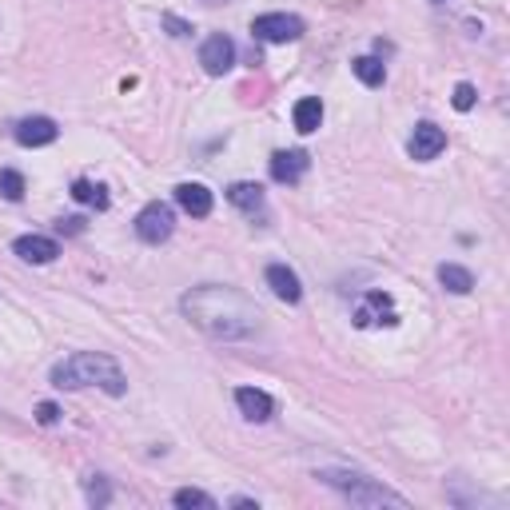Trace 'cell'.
Wrapping results in <instances>:
<instances>
[{"label":"cell","instance_id":"7","mask_svg":"<svg viewBox=\"0 0 510 510\" xmlns=\"http://www.w3.org/2000/svg\"><path fill=\"white\" fill-rule=\"evenodd\" d=\"M446 148V132L439 128V124H431V120H423V124H415V136L407 144V152H411V160H435Z\"/></svg>","mask_w":510,"mask_h":510},{"label":"cell","instance_id":"1","mask_svg":"<svg viewBox=\"0 0 510 510\" xmlns=\"http://www.w3.org/2000/svg\"><path fill=\"white\" fill-rule=\"evenodd\" d=\"M184 311L195 327H204L215 339H244L259 327V307L235 287H200L184 295Z\"/></svg>","mask_w":510,"mask_h":510},{"label":"cell","instance_id":"16","mask_svg":"<svg viewBox=\"0 0 510 510\" xmlns=\"http://www.w3.org/2000/svg\"><path fill=\"white\" fill-rule=\"evenodd\" d=\"M227 200H232L239 212H259V207H264V187L259 184H232L227 187Z\"/></svg>","mask_w":510,"mask_h":510},{"label":"cell","instance_id":"3","mask_svg":"<svg viewBox=\"0 0 510 510\" xmlns=\"http://www.w3.org/2000/svg\"><path fill=\"white\" fill-rule=\"evenodd\" d=\"M327 486H335V491H343L351 498V503H359V506H407V498L403 495H395L387 491V486H379L375 478L367 475H347V471H324L319 475Z\"/></svg>","mask_w":510,"mask_h":510},{"label":"cell","instance_id":"17","mask_svg":"<svg viewBox=\"0 0 510 510\" xmlns=\"http://www.w3.org/2000/svg\"><path fill=\"white\" fill-rule=\"evenodd\" d=\"M439 284L446 291H455V295H466V291L475 287V275L466 272V267H459V264H443L439 267Z\"/></svg>","mask_w":510,"mask_h":510},{"label":"cell","instance_id":"25","mask_svg":"<svg viewBox=\"0 0 510 510\" xmlns=\"http://www.w3.org/2000/svg\"><path fill=\"white\" fill-rule=\"evenodd\" d=\"M164 25L172 28V36H187V33H192V28H187L184 20H175V16H164Z\"/></svg>","mask_w":510,"mask_h":510},{"label":"cell","instance_id":"22","mask_svg":"<svg viewBox=\"0 0 510 510\" xmlns=\"http://www.w3.org/2000/svg\"><path fill=\"white\" fill-rule=\"evenodd\" d=\"M451 100H455V108H459V112H471L478 96H475V88H471V85H459V88H455V96H451Z\"/></svg>","mask_w":510,"mask_h":510},{"label":"cell","instance_id":"4","mask_svg":"<svg viewBox=\"0 0 510 510\" xmlns=\"http://www.w3.org/2000/svg\"><path fill=\"white\" fill-rule=\"evenodd\" d=\"M252 36L264 40V45H291V40L304 36V20L287 13H264L252 20Z\"/></svg>","mask_w":510,"mask_h":510},{"label":"cell","instance_id":"13","mask_svg":"<svg viewBox=\"0 0 510 510\" xmlns=\"http://www.w3.org/2000/svg\"><path fill=\"white\" fill-rule=\"evenodd\" d=\"M267 287H272L275 295L284 299V304H299V299H304V287H299V275L291 272L287 264H272V267H267Z\"/></svg>","mask_w":510,"mask_h":510},{"label":"cell","instance_id":"23","mask_svg":"<svg viewBox=\"0 0 510 510\" xmlns=\"http://www.w3.org/2000/svg\"><path fill=\"white\" fill-rule=\"evenodd\" d=\"M88 498H92L96 506H104V503H108V483H104V478H96V483H88Z\"/></svg>","mask_w":510,"mask_h":510},{"label":"cell","instance_id":"21","mask_svg":"<svg viewBox=\"0 0 510 510\" xmlns=\"http://www.w3.org/2000/svg\"><path fill=\"white\" fill-rule=\"evenodd\" d=\"M0 195H5V200H25V175H20V172H13V168H8V172H0Z\"/></svg>","mask_w":510,"mask_h":510},{"label":"cell","instance_id":"2","mask_svg":"<svg viewBox=\"0 0 510 510\" xmlns=\"http://www.w3.org/2000/svg\"><path fill=\"white\" fill-rule=\"evenodd\" d=\"M52 387L60 391H76V387H104L108 395H124L128 391V379H124L120 363L112 355H100V351H76L65 363L52 367Z\"/></svg>","mask_w":510,"mask_h":510},{"label":"cell","instance_id":"20","mask_svg":"<svg viewBox=\"0 0 510 510\" xmlns=\"http://www.w3.org/2000/svg\"><path fill=\"white\" fill-rule=\"evenodd\" d=\"M175 506H184V510H215V498L212 495H204V491H192V486H184V491H175Z\"/></svg>","mask_w":510,"mask_h":510},{"label":"cell","instance_id":"26","mask_svg":"<svg viewBox=\"0 0 510 510\" xmlns=\"http://www.w3.org/2000/svg\"><path fill=\"white\" fill-rule=\"evenodd\" d=\"M60 232H68V235H80V232H85V220H65V224H60Z\"/></svg>","mask_w":510,"mask_h":510},{"label":"cell","instance_id":"10","mask_svg":"<svg viewBox=\"0 0 510 510\" xmlns=\"http://www.w3.org/2000/svg\"><path fill=\"white\" fill-rule=\"evenodd\" d=\"M13 252L25 259V264H52V259L60 255V247H56V239H48V235H20L13 244Z\"/></svg>","mask_w":510,"mask_h":510},{"label":"cell","instance_id":"19","mask_svg":"<svg viewBox=\"0 0 510 510\" xmlns=\"http://www.w3.org/2000/svg\"><path fill=\"white\" fill-rule=\"evenodd\" d=\"M72 200L76 204H85V207H108V192H104L100 184H92V180H76L72 184Z\"/></svg>","mask_w":510,"mask_h":510},{"label":"cell","instance_id":"12","mask_svg":"<svg viewBox=\"0 0 510 510\" xmlns=\"http://www.w3.org/2000/svg\"><path fill=\"white\" fill-rule=\"evenodd\" d=\"M235 407L244 411V419L267 423V419H272V411H275V403H272V395H264V391H255V387H239L235 391Z\"/></svg>","mask_w":510,"mask_h":510},{"label":"cell","instance_id":"9","mask_svg":"<svg viewBox=\"0 0 510 510\" xmlns=\"http://www.w3.org/2000/svg\"><path fill=\"white\" fill-rule=\"evenodd\" d=\"M56 136H60V128L48 116H28L16 124V140L25 144V148H45V144H52Z\"/></svg>","mask_w":510,"mask_h":510},{"label":"cell","instance_id":"5","mask_svg":"<svg viewBox=\"0 0 510 510\" xmlns=\"http://www.w3.org/2000/svg\"><path fill=\"white\" fill-rule=\"evenodd\" d=\"M172 232H175V215L168 204L155 200L136 215V235L144 244H164V239H172Z\"/></svg>","mask_w":510,"mask_h":510},{"label":"cell","instance_id":"11","mask_svg":"<svg viewBox=\"0 0 510 510\" xmlns=\"http://www.w3.org/2000/svg\"><path fill=\"white\" fill-rule=\"evenodd\" d=\"M395 307H391V295H383V291H371L367 299H363V307L355 311V324L359 327H375V324H395Z\"/></svg>","mask_w":510,"mask_h":510},{"label":"cell","instance_id":"6","mask_svg":"<svg viewBox=\"0 0 510 510\" xmlns=\"http://www.w3.org/2000/svg\"><path fill=\"white\" fill-rule=\"evenodd\" d=\"M200 65H204L207 76H224V72L235 65V45L224 33L207 36L204 45H200Z\"/></svg>","mask_w":510,"mask_h":510},{"label":"cell","instance_id":"18","mask_svg":"<svg viewBox=\"0 0 510 510\" xmlns=\"http://www.w3.org/2000/svg\"><path fill=\"white\" fill-rule=\"evenodd\" d=\"M351 72L363 80L367 88H379L383 80H387V68H383V60H375V56H359V60H351Z\"/></svg>","mask_w":510,"mask_h":510},{"label":"cell","instance_id":"24","mask_svg":"<svg viewBox=\"0 0 510 510\" xmlns=\"http://www.w3.org/2000/svg\"><path fill=\"white\" fill-rule=\"evenodd\" d=\"M36 419L45 423V426H52V423L60 419V407H56V403H40V407H36Z\"/></svg>","mask_w":510,"mask_h":510},{"label":"cell","instance_id":"14","mask_svg":"<svg viewBox=\"0 0 510 510\" xmlns=\"http://www.w3.org/2000/svg\"><path fill=\"white\" fill-rule=\"evenodd\" d=\"M175 204H180L187 215H195V220L212 215V192H207L204 184H180L175 187Z\"/></svg>","mask_w":510,"mask_h":510},{"label":"cell","instance_id":"8","mask_svg":"<svg viewBox=\"0 0 510 510\" xmlns=\"http://www.w3.org/2000/svg\"><path fill=\"white\" fill-rule=\"evenodd\" d=\"M307 152L291 148V152H275L272 155V180L275 184H299L307 175Z\"/></svg>","mask_w":510,"mask_h":510},{"label":"cell","instance_id":"15","mask_svg":"<svg viewBox=\"0 0 510 510\" xmlns=\"http://www.w3.org/2000/svg\"><path fill=\"white\" fill-rule=\"evenodd\" d=\"M291 120H295V132L311 136V132L324 124V104H319V96H304V100H299L295 112H291Z\"/></svg>","mask_w":510,"mask_h":510}]
</instances>
